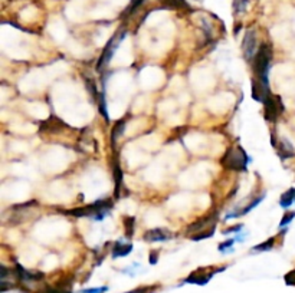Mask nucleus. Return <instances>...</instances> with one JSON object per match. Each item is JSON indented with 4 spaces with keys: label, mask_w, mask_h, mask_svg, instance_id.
I'll list each match as a JSON object with an SVG mask.
<instances>
[{
    "label": "nucleus",
    "mask_w": 295,
    "mask_h": 293,
    "mask_svg": "<svg viewBox=\"0 0 295 293\" xmlns=\"http://www.w3.org/2000/svg\"><path fill=\"white\" fill-rule=\"evenodd\" d=\"M124 35H125V33H122L120 38L112 36V39H111L108 44H107L105 49L102 51V54H101V56H99L98 64H97V71H98V72H102V71L108 66L109 61H111L112 55H114L115 49H117V46H118V42H120L121 39L124 38Z\"/></svg>",
    "instance_id": "5"
},
{
    "label": "nucleus",
    "mask_w": 295,
    "mask_h": 293,
    "mask_svg": "<svg viewBox=\"0 0 295 293\" xmlns=\"http://www.w3.org/2000/svg\"><path fill=\"white\" fill-rule=\"evenodd\" d=\"M8 274H9V270L6 269V266H3V264H2V266H0V279H2V280H5V277H6Z\"/></svg>",
    "instance_id": "29"
},
{
    "label": "nucleus",
    "mask_w": 295,
    "mask_h": 293,
    "mask_svg": "<svg viewBox=\"0 0 295 293\" xmlns=\"http://www.w3.org/2000/svg\"><path fill=\"white\" fill-rule=\"evenodd\" d=\"M132 250L131 244H122L121 241H117L112 247V257H122L130 254Z\"/></svg>",
    "instance_id": "15"
},
{
    "label": "nucleus",
    "mask_w": 295,
    "mask_h": 293,
    "mask_svg": "<svg viewBox=\"0 0 295 293\" xmlns=\"http://www.w3.org/2000/svg\"><path fill=\"white\" fill-rule=\"evenodd\" d=\"M202 270H197L193 271L189 277H187L185 282L186 283H195V284H205V283H208L210 280V277L215 274V271H212V273H209V274H203V273H200Z\"/></svg>",
    "instance_id": "13"
},
{
    "label": "nucleus",
    "mask_w": 295,
    "mask_h": 293,
    "mask_svg": "<svg viewBox=\"0 0 295 293\" xmlns=\"http://www.w3.org/2000/svg\"><path fill=\"white\" fill-rule=\"evenodd\" d=\"M149 260H150L152 264H156V263H157V253H152L150 257H149Z\"/></svg>",
    "instance_id": "32"
},
{
    "label": "nucleus",
    "mask_w": 295,
    "mask_h": 293,
    "mask_svg": "<svg viewBox=\"0 0 295 293\" xmlns=\"http://www.w3.org/2000/svg\"><path fill=\"white\" fill-rule=\"evenodd\" d=\"M273 243H275V237H271V239H268L266 241L261 243V244L255 246V247H253V250H256V251H265V250H271L273 247Z\"/></svg>",
    "instance_id": "23"
},
{
    "label": "nucleus",
    "mask_w": 295,
    "mask_h": 293,
    "mask_svg": "<svg viewBox=\"0 0 295 293\" xmlns=\"http://www.w3.org/2000/svg\"><path fill=\"white\" fill-rule=\"evenodd\" d=\"M134 226H135V218L124 217V227H125V236L130 239L134 234Z\"/></svg>",
    "instance_id": "22"
},
{
    "label": "nucleus",
    "mask_w": 295,
    "mask_h": 293,
    "mask_svg": "<svg viewBox=\"0 0 295 293\" xmlns=\"http://www.w3.org/2000/svg\"><path fill=\"white\" fill-rule=\"evenodd\" d=\"M162 3H163L164 8H167V9H176V11L189 9L186 0H162Z\"/></svg>",
    "instance_id": "17"
},
{
    "label": "nucleus",
    "mask_w": 295,
    "mask_h": 293,
    "mask_svg": "<svg viewBox=\"0 0 295 293\" xmlns=\"http://www.w3.org/2000/svg\"><path fill=\"white\" fill-rule=\"evenodd\" d=\"M271 59H272L271 45L262 44L253 58V74H255V79H258L265 85H268V72H269Z\"/></svg>",
    "instance_id": "1"
},
{
    "label": "nucleus",
    "mask_w": 295,
    "mask_h": 293,
    "mask_svg": "<svg viewBox=\"0 0 295 293\" xmlns=\"http://www.w3.org/2000/svg\"><path fill=\"white\" fill-rule=\"evenodd\" d=\"M216 220H218V213L215 211V213H212V214L205 216L203 218H200V220L195 221L193 224H190V226L187 227L186 233L192 236V234H196V233H199V231H203V230H206V228L215 227V226H216Z\"/></svg>",
    "instance_id": "6"
},
{
    "label": "nucleus",
    "mask_w": 295,
    "mask_h": 293,
    "mask_svg": "<svg viewBox=\"0 0 295 293\" xmlns=\"http://www.w3.org/2000/svg\"><path fill=\"white\" fill-rule=\"evenodd\" d=\"M263 198H265V194L259 195V197H256V198H255L253 201H251V203H249V206H246L245 208H243V210H241L239 213H236V214H235V217H241V216H243V214L249 213L252 208H255V207L258 206V204H259V203L262 201Z\"/></svg>",
    "instance_id": "20"
},
{
    "label": "nucleus",
    "mask_w": 295,
    "mask_h": 293,
    "mask_svg": "<svg viewBox=\"0 0 295 293\" xmlns=\"http://www.w3.org/2000/svg\"><path fill=\"white\" fill-rule=\"evenodd\" d=\"M285 283L289 286H295V270L289 271L288 274H285Z\"/></svg>",
    "instance_id": "26"
},
{
    "label": "nucleus",
    "mask_w": 295,
    "mask_h": 293,
    "mask_svg": "<svg viewBox=\"0 0 295 293\" xmlns=\"http://www.w3.org/2000/svg\"><path fill=\"white\" fill-rule=\"evenodd\" d=\"M172 237H173V234L169 230L162 227L152 228V230H147L144 233V239L147 240V241H167Z\"/></svg>",
    "instance_id": "9"
},
{
    "label": "nucleus",
    "mask_w": 295,
    "mask_h": 293,
    "mask_svg": "<svg viewBox=\"0 0 295 293\" xmlns=\"http://www.w3.org/2000/svg\"><path fill=\"white\" fill-rule=\"evenodd\" d=\"M246 3H248V0H235V3H233L235 12L236 13H242V12L245 11V8H246Z\"/></svg>",
    "instance_id": "25"
},
{
    "label": "nucleus",
    "mask_w": 295,
    "mask_h": 293,
    "mask_svg": "<svg viewBox=\"0 0 295 293\" xmlns=\"http://www.w3.org/2000/svg\"><path fill=\"white\" fill-rule=\"evenodd\" d=\"M242 49L246 61H253L255 55H256V32L253 29H249L243 36V42H242Z\"/></svg>",
    "instance_id": "7"
},
{
    "label": "nucleus",
    "mask_w": 295,
    "mask_h": 293,
    "mask_svg": "<svg viewBox=\"0 0 295 293\" xmlns=\"http://www.w3.org/2000/svg\"><path fill=\"white\" fill-rule=\"evenodd\" d=\"M66 125L62 122V121L59 120V118H56V117H51L48 121H45L42 122V125H41V131H44V132H49V134H56V132H59V131L65 130Z\"/></svg>",
    "instance_id": "11"
},
{
    "label": "nucleus",
    "mask_w": 295,
    "mask_h": 293,
    "mask_svg": "<svg viewBox=\"0 0 295 293\" xmlns=\"http://www.w3.org/2000/svg\"><path fill=\"white\" fill-rule=\"evenodd\" d=\"M273 145H275V150L278 152V155L281 157V160H288V158H291V157L295 155L294 147H292V144L288 141L286 138L278 140L276 144H273Z\"/></svg>",
    "instance_id": "10"
},
{
    "label": "nucleus",
    "mask_w": 295,
    "mask_h": 293,
    "mask_svg": "<svg viewBox=\"0 0 295 293\" xmlns=\"http://www.w3.org/2000/svg\"><path fill=\"white\" fill-rule=\"evenodd\" d=\"M98 108L101 115L105 118V121H108V111H107V101H105V91H101L99 92V98H98Z\"/></svg>",
    "instance_id": "18"
},
{
    "label": "nucleus",
    "mask_w": 295,
    "mask_h": 293,
    "mask_svg": "<svg viewBox=\"0 0 295 293\" xmlns=\"http://www.w3.org/2000/svg\"><path fill=\"white\" fill-rule=\"evenodd\" d=\"M84 81H85V85H87L88 88V92L92 95V98H94V101H95V102H98L99 92H98V89H97L95 82H94L92 79H89V78H84Z\"/></svg>",
    "instance_id": "19"
},
{
    "label": "nucleus",
    "mask_w": 295,
    "mask_h": 293,
    "mask_svg": "<svg viewBox=\"0 0 295 293\" xmlns=\"http://www.w3.org/2000/svg\"><path fill=\"white\" fill-rule=\"evenodd\" d=\"M112 207V200H99L94 204H88L84 207H78L65 211V214L72 216V217H94L95 220H102L108 210Z\"/></svg>",
    "instance_id": "2"
},
{
    "label": "nucleus",
    "mask_w": 295,
    "mask_h": 293,
    "mask_svg": "<svg viewBox=\"0 0 295 293\" xmlns=\"http://www.w3.org/2000/svg\"><path fill=\"white\" fill-rule=\"evenodd\" d=\"M216 227V226H215ZM215 227H210L208 230H203V231H199V233H196V234H192L190 237H192V240L193 241H199V240H203V239H209V237H212L213 234H215Z\"/></svg>",
    "instance_id": "21"
},
{
    "label": "nucleus",
    "mask_w": 295,
    "mask_h": 293,
    "mask_svg": "<svg viewBox=\"0 0 295 293\" xmlns=\"http://www.w3.org/2000/svg\"><path fill=\"white\" fill-rule=\"evenodd\" d=\"M108 290V287L107 286H102V287H98V289H85V290H82V293H104Z\"/></svg>",
    "instance_id": "28"
},
{
    "label": "nucleus",
    "mask_w": 295,
    "mask_h": 293,
    "mask_svg": "<svg viewBox=\"0 0 295 293\" xmlns=\"http://www.w3.org/2000/svg\"><path fill=\"white\" fill-rule=\"evenodd\" d=\"M114 184H115V198H118L121 194V187H122V170L120 167L118 155L114 157Z\"/></svg>",
    "instance_id": "12"
},
{
    "label": "nucleus",
    "mask_w": 295,
    "mask_h": 293,
    "mask_svg": "<svg viewBox=\"0 0 295 293\" xmlns=\"http://www.w3.org/2000/svg\"><path fill=\"white\" fill-rule=\"evenodd\" d=\"M153 289H150V287H140V289H134L132 292H127V293H154V292H150V290H153Z\"/></svg>",
    "instance_id": "30"
},
{
    "label": "nucleus",
    "mask_w": 295,
    "mask_h": 293,
    "mask_svg": "<svg viewBox=\"0 0 295 293\" xmlns=\"http://www.w3.org/2000/svg\"><path fill=\"white\" fill-rule=\"evenodd\" d=\"M15 276L21 280V282H36V280H42L45 277L44 273H41V271H29L26 270L25 267H22L19 263H16V266H15Z\"/></svg>",
    "instance_id": "8"
},
{
    "label": "nucleus",
    "mask_w": 295,
    "mask_h": 293,
    "mask_svg": "<svg viewBox=\"0 0 295 293\" xmlns=\"http://www.w3.org/2000/svg\"><path fill=\"white\" fill-rule=\"evenodd\" d=\"M124 130H125V121L121 120L114 125V128H112V131H111V145H112V150H114V151H115L117 141H118V138L122 135Z\"/></svg>",
    "instance_id": "14"
},
{
    "label": "nucleus",
    "mask_w": 295,
    "mask_h": 293,
    "mask_svg": "<svg viewBox=\"0 0 295 293\" xmlns=\"http://www.w3.org/2000/svg\"><path fill=\"white\" fill-rule=\"evenodd\" d=\"M235 243V240H226V241H223V243H220L219 244V250L220 251H225V249H228V247H232V244Z\"/></svg>",
    "instance_id": "27"
},
{
    "label": "nucleus",
    "mask_w": 295,
    "mask_h": 293,
    "mask_svg": "<svg viewBox=\"0 0 295 293\" xmlns=\"http://www.w3.org/2000/svg\"><path fill=\"white\" fill-rule=\"evenodd\" d=\"M263 105H265V114H263V117H265V120L269 121V122H273V121H276L281 115H282V112H284V104H282V101H281V97H275L272 94H269L268 97L265 98V101H263Z\"/></svg>",
    "instance_id": "4"
},
{
    "label": "nucleus",
    "mask_w": 295,
    "mask_h": 293,
    "mask_svg": "<svg viewBox=\"0 0 295 293\" xmlns=\"http://www.w3.org/2000/svg\"><path fill=\"white\" fill-rule=\"evenodd\" d=\"M243 226L241 224H238V226H233L232 228H228V230H225V234H229V233H233V231H239Z\"/></svg>",
    "instance_id": "31"
},
{
    "label": "nucleus",
    "mask_w": 295,
    "mask_h": 293,
    "mask_svg": "<svg viewBox=\"0 0 295 293\" xmlns=\"http://www.w3.org/2000/svg\"><path fill=\"white\" fill-rule=\"evenodd\" d=\"M295 200V188H289L286 193L281 195V198H279V204L281 207H284V208H288L289 206H292V203H294Z\"/></svg>",
    "instance_id": "16"
},
{
    "label": "nucleus",
    "mask_w": 295,
    "mask_h": 293,
    "mask_svg": "<svg viewBox=\"0 0 295 293\" xmlns=\"http://www.w3.org/2000/svg\"><path fill=\"white\" fill-rule=\"evenodd\" d=\"M295 218V211H289V213H286L282 220H281V223H279V227H285L286 224H289L292 220Z\"/></svg>",
    "instance_id": "24"
},
{
    "label": "nucleus",
    "mask_w": 295,
    "mask_h": 293,
    "mask_svg": "<svg viewBox=\"0 0 295 293\" xmlns=\"http://www.w3.org/2000/svg\"><path fill=\"white\" fill-rule=\"evenodd\" d=\"M248 163H249V157L239 145L229 148L222 158V165L228 170H233V171H245Z\"/></svg>",
    "instance_id": "3"
}]
</instances>
